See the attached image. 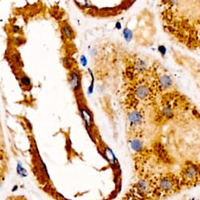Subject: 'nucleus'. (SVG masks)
Segmentation results:
<instances>
[{"label": "nucleus", "instance_id": "423d86ee", "mask_svg": "<svg viewBox=\"0 0 200 200\" xmlns=\"http://www.w3.org/2000/svg\"><path fill=\"white\" fill-rule=\"evenodd\" d=\"M173 84V81L171 78L167 75H162V77L158 79L156 87L159 91H167L170 88Z\"/></svg>", "mask_w": 200, "mask_h": 200}, {"label": "nucleus", "instance_id": "f8f14e48", "mask_svg": "<svg viewBox=\"0 0 200 200\" xmlns=\"http://www.w3.org/2000/svg\"><path fill=\"white\" fill-rule=\"evenodd\" d=\"M82 114L83 115V118H84V120H85L86 122L88 123L89 125H90V121H91V119H90V117L88 113L83 110V111H82Z\"/></svg>", "mask_w": 200, "mask_h": 200}, {"label": "nucleus", "instance_id": "4468645a", "mask_svg": "<svg viewBox=\"0 0 200 200\" xmlns=\"http://www.w3.org/2000/svg\"><path fill=\"white\" fill-rule=\"evenodd\" d=\"M21 32V27H19L18 25H13L11 27V33L13 34L20 33Z\"/></svg>", "mask_w": 200, "mask_h": 200}, {"label": "nucleus", "instance_id": "f257e3e1", "mask_svg": "<svg viewBox=\"0 0 200 200\" xmlns=\"http://www.w3.org/2000/svg\"><path fill=\"white\" fill-rule=\"evenodd\" d=\"M166 32L191 49L199 46V0H162Z\"/></svg>", "mask_w": 200, "mask_h": 200}, {"label": "nucleus", "instance_id": "39448f33", "mask_svg": "<svg viewBox=\"0 0 200 200\" xmlns=\"http://www.w3.org/2000/svg\"><path fill=\"white\" fill-rule=\"evenodd\" d=\"M131 99V102H133L134 107H137V105L140 103L147 104L148 102H151L153 99V91L152 87L142 82L137 84L133 88Z\"/></svg>", "mask_w": 200, "mask_h": 200}, {"label": "nucleus", "instance_id": "9b49d317", "mask_svg": "<svg viewBox=\"0 0 200 200\" xmlns=\"http://www.w3.org/2000/svg\"><path fill=\"white\" fill-rule=\"evenodd\" d=\"M24 43H25V40L21 36H15L13 39V43L17 47H20L21 45H23Z\"/></svg>", "mask_w": 200, "mask_h": 200}, {"label": "nucleus", "instance_id": "9d476101", "mask_svg": "<svg viewBox=\"0 0 200 200\" xmlns=\"http://www.w3.org/2000/svg\"><path fill=\"white\" fill-rule=\"evenodd\" d=\"M62 33H64V35L65 36L66 38L68 39H71L73 37V32L68 25H64L62 28Z\"/></svg>", "mask_w": 200, "mask_h": 200}, {"label": "nucleus", "instance_id": "1a4fd4ad", "mask_svg": "<svg viewBox=\"0 0 200 200\" xmlns=\"http://www.w3.org/2000/svg\"><path fill=\"white\" fill-rule=\"evenodd\" d=\"M19 80H20L21 84H22L24 87H30L32 85V81H31V79H30L27 75H21Z\"/></svg>", "mask_w": 200, "mask_h": 200}, {"label": "nucleus", "instance_id": "20e7f679", "mask_svg": "<svg viewBox=\"0 0 200 200\" xmlns=\"http://www.w3.org/2000/svg\"><path fill=\"white\" fill-rule=\"evenodd\" d=\"M145 114L141 108H130L128 113V133L130 139L141 138L145 128Z\"/></svg>", "mask_w": 200, "mask_h": 200}, {"label": "nucleus", "instance_id": "7ed1b4c3", "mask_svg": "<svg viewBox=\"0 0 200 200\" xmlns=\"http://www.w3.org/2000/svg\"><path fill=\"white\" fill-rule=\"evenodd\" d=\"M177 176L181 188L196 186L199 182V165L193 161H185Z\"/></svg>", "mask_w": 200, "mask_h": 200}, {"label": "nucleus", "instance_id": "6e6552de", "mask_svg": "<svg viewBox=\"0 0 200 200\" xmlns=\"http://www.w3.org/2000/svg\"><path fill=\"white\" fill-rule=\"evenodd\" d=\"M9 63H11L13 65H14L18 68H21L23 66V63L21 61V55L18 53V51L13 52L9 54Z\"/></svg>", "mask_w": 200, "mask_h": 200}, {"label": "nucleus", "instance_id": "0eeeda50", "mask_svg": "<svg viewBox=\"0 0 200 200\" xmlns=\"http://www.w3.org/2000/svg\"><path fill=\"white\" fill-rule=\"evenodd\" d=\"M69 83L71 88L74 91H79L80 88V79L79 73L77 72H71L70 73Z\"/></svg>", "mask_w": 200, "mask_h": 200}, {"label": "nucleus", "instance_id": "f03ea898", "mask_svg": "<svg viewBox=\"0 0 200 200\" xmlns=\"http://www.w3.org/2000/svg\"><path fill=\"white\" fill-rule=\"evenodd\" d=\"M182 189L178 176L170 172L154 176V199H159L177 193Z\"/></svg>", "mask_w": 200, "mask_h": 200}, {"label": "nucleus", "instance_id": "ddd939ff", "mask_svg": "<svg viewBox=\"0 0 200 200\" xmlns=\"http://www.w3.org/2000/svg\"><path fill=\"white\" fill-rule=\"evenodd\" d=\"M124 36H125V39H127V41H129L130 39H131V38H132V33H131V31H129V30H125V32H124Z\"/></svg>", "mask_w": 200, "mask_h": 200}]
</instances>
